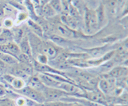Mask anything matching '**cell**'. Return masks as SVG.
<instances>
[{"instance_id":"16","label":"cell","mask_w":128,"mask_h":106,"mask_svg":"<svg viewBox=\"0 0 128 106\" xmlns=\"http://www.w3.org/2000/svg\"><path fill=\"white\" fill-rule=\"evenodd\" d=\"M5 65H15L18 63V61L16 57L11 56V55H9V54H6V53H2V55L0 58Z\"/></svg>"},{"instance_id":"24","label":"cell","mask_w":128,"mask_h":106,"mask_svg":"<svg viewBox=\"0 0 128 106\" xmlns=\"http://www.w3.org/2000/svg\"><path fill=\"white\" fill-rule=\"evenodd\" d=\"M5 15V7L2 4H0V19L4 17Z\"/></svg>"},{"instance_id":"29","label":"cell","mask_w":128,"mask_h":106,"mask_svg":"<svg viewBox=\"0 0 128 106\" xmlns=\"http://www.w3.org/2000/svg\"><path fill=\"white\" fill-rule=\"evenodd\" d=\"M114 106H127V104H114Z\"/></svg>"},{"instance_id":"13","label":"cell","mask_w":128,"mask_h":106,"mask_svg":"<svg viewBox=\"0 0 128 106\" xmlns=\"http://www.w3.org/2000/svg\"><path fill=\"white\" fill-rule=\"evenodd\" d=\"M14 41L13 34L11 32V30L2 28V30L0 34V45H4L6 43Z\"/></svg>"},{"instance_id":"11","label":"cell","mask_w":128,"mask_h":106,"mask_svg":"<svg viewBox=\"0 0 128 106\" xmlns=\"http://www.w3.org/2000/svg\"><path fill=\"white\" fill-rule=\"evenodd\" d=\"M57 14H56L55 11L53 10V8L50 6L49 3L41 6V9H40V13L38 14V16L39 17H42L45 19L47 18H54L55 16H57Z\"/></svg>"},{"instance_id":"26","label":"cell","mask_w":128,"mask_h":106,"mask_svg":"<svg viewBox=\"0 0 128 106\" xmlns=\"http://www.w3.org/2000/svg\"><path fill=\"white\" fill-rule=\"evenodd\" d=\"M6 94V89L5 87L2 86V85H0V97H2Z\"/></svg>"},{"instance_id":"15","label":"cell","mask_w":128,"mask_h":106,"mask_svg":"<svg viewBox=\"0 0 128 106\" xmlns=\"http://www.w3.org/2000/svg\"><path fill=\"white\" fill-rule=\"evenodd\" d=\"M49 39L51 42H53L54 44L57 45L58 46H61L62 44H66V43H67V42H68V39H66L65 38H62L56 34H51L49 36Z\"/></svg>"},{"instance_id":"10","label":"cell","mask_w":128,"mask_h":106,"mask_svg":"<svg viewBox=\"0 0 128 106\" xmlns=\"http://www.w3.org/2000/svg\"><path fill=\"white\" fill-rule=\"evenodd\" d=\"M27 26H29L30 30H31V32L33 33L34 35H36L38 38H43L44 37V31L42 28L41 27L39 24H38L35 21L32 20L31 18H29L27 20Z\"/></svg>"},{"instance_id":"23","label":"cell","mask_w":128,"mask_h":106,"mask_svg":"<svg viewBox=\"0 0 128 106\" xmlns=\"http://www.w3.org/2000/svg\"><path fill=\"white\" fill-rule=\"evenodd\" d=\"M2 24L4 26V27L6 29H11L14 27V22L12 20L11 18H6V19H4V21L2 22Z\"/></svg>"},{"instance_id":"7","label":"cell","mask_w":128,"mask_h":106,"mask_svg":"<svg viewBox=\"0 0 128 106\" xmlns=\"http://www.w3.org/2000/svg\"><path fill=\"white\" fill-rule=\"evenodd\" d=\"M60 22H61L63 25L67 26L72 30L78 31V19L75 18L74 17L70 16L66 13H62L61 14V18H60Z\"/></svg>"},{"instance_id":"12","label":"cell","mask_w":128,"mask_h":106,"mask_svg":"<svg viewBox=\"0 0 128 106\" xmlns=\"http://www.w3.org/2000/svg\"><path fill=\"white\" fill-rule=\"evenodd\" d=\"M94 11H95L96 18H97L98 28H101L102 24H104V22H105L106 13L103 3H100V4L98 5V6L96 8V10H94Z\"/></svg>"},{"instance_id":"31","label":"cell","mask_w":128,"mask_h":106,"mask_svg":"<svg viewBox=\"0 0 128 106\" xmlns=\"http://www.w3.org/2000/svg\"><path fill=\"white\" fill-rule=\"evenodd\" d=\"M33 106H44L43 104H38V103H36L35 105H34Z\"/></svg>"},{"instance_id":"8","label":"cell","mask_w":128,"mask_h":106,"mask_svg":"<svg viewBox=\"0 0 128 106\" xmlns=\"http://www.w3.org/2000/svg\"><path fill=\"white\" fill-rule=\"evenodd\" d=\"M18 46L22 53L26 54V55L30 57H33V50H32V47L27 35H24V37L21 39V41L18 42Z\"/></svg>"},{"instance_id":"18","label":"cell","mask_w":128,"mask_h":106,"mask_svg":"<svg viewBox=\"0 0 128 106\" xmlns=\"http://www.w3.org/2000/svg\"><path fill=\"white\" fill-rule=\"evenodd\" d=\"M12 34H13V38H14V42L16 43H18L21 41V39L24 37V31L21 29L18 28V27H13V30H11Z\"/></svg>"},{"instance_id":"32","label":"cell","mask_w":128,"mask_h":106,"mask_svg":"<svg viewBox=\"0 0 128 106\" xmlns=\"http://www.w3.org/2000/svg\"><path fill=\"white\" fill-rule=\"evenodd\" d=\"M2 1H5V2H10L11 0H2Z\"/></svg>"},{"instance_id":"9","label":"cell","mask_w":128,"mask_h":106,"mask_svg":"<svg viewBox=\"0 0 128 106\" xmlns=\"http://www.w3.org/2000/svg\"><path fill=\"white\" fill-rule=\"evenodd\" d=\"M26 85L30 86V87L33 88L38 91L42 93V91L46 86L44 85V84L42 82V81L39 79V77L37 76H31L29 77V79L26 81Z\"/></svg>"},{"instance_id":"30","label":"cell","mask_w":128,"mask_h":106,"mask_svg":"<svg viewBox=\"0 0 128 106\" xmlns=\"http://www.w3.org/2000/svg\"><path fill=\"white\" fill-rule=\"evenodd\" d=\"M13 1L18 2V3H20V4H22L23 2H24V0H13Z\"/></svg>"},{"instance_id":"27","label":"cell","mask_w":128,"mask_h":106,"mask_svg":"<svg viewBox=\"0 0 128 106\" xmlns=\"http://www.w3.org/2000/svg\"><path fill=\"white\" fill-rule=\"evenodd\" d=\"M49 2H50V0H39V5L42 6L44 5L47 4V3H49Z\"/></svg>"},{"instance_id":"34","label":"cell","mask_w":128,"mask_h":106,"mask_svg":"<svg viewBox=\"0 0 128 106\" xmlns=\"http://www.w3.org/2000/svg\"><path fill=\"white\" fill-rule=\"evenodd\" d=\"M2 27H0V34H1V32H2Z\"/></svg>"},{"instance_id":"1","label":"cell","mask_w":128,"mask_h":106,"mask_svg":"<svg viewBox=\"0 0 128 106\" xmlns=\"http://www.w3.org/2000/svg\"><path fill=\"white\" fill-rule=\"evenodd\" d=\"M18 93H20L22 97H25L28 99L33 101L38 104H44L46 102L43 94L30 86L26 85L22 89L18 90Z\"/></svg>"},{"instance_id":"33","label":"cell","mask_w":128,"mask_h":106,"mask_svg":"<svg viewBox=\"0 0 128 106\" xmlns=\"http://www.w3.org/2000/svg\"><path fill=\"white\" fill-rule=\"evenodd\" d=\"M2 53H2L1 51H0V58H1V57H2Z\"/></svg>"},{"instance_id":"37","label":"cell","mask_w":128,"mask_h":106,"mask_svg":"<svg viewBox=\"0 0 128 106\" xmlns=\"http://www.w3.org/2000/svg\"><path fill=\"white\" fill-rule=\"evenodd\" d=\"M98 106H105V105H98Z\"/></svg>"},{"instance_id":"36","label":"cell","mask_w":128,"mask_h":106,"mask_svg":"<svg viewBox=\"0 0 128 106\" xmlns=\"http://www.w3.org/2000/svg\"><path fill=\"white\" fill-rule=\"evenodd\" d=\"M109 106H114V105H110Z\"/></svg>"},{"instance_id":"3","label":"cell","mask_w":128,"mask_h":106,"mask_svg":"<svg viewBox=\"0 0 128 106\" xmlns=\"http://www.w3.org/2000/svg\"><path fill=\"white\" fill-rule=\"evenodd\" d=\"M53 30H54L53 34H56L66 39L78 38V31L70 30L65 25H63L61 22H60V23H54V25H53Z\"/></svg>"},{"instance_id":"2","label":"cell","mask_w":128,"mask_h":106,"mask_svg":"<svg viewBox=\"0 0 128 106\" xmlns=\"http://www.w3.org/2000/svg\"><path fill=\"white\" fill-rule=\"evenodd\" d=\"M42 93L43 94L46 102L59 101V100H61L62 97L69 95V94H67L66 92H64L63 90L60 89L50 88V87H46Z\"/></svg>"},{"instance_id":"17","label":"cell","mask_w":128,"mask_h":106,"mask_svg":"<svg viewBox=\"0 0 128 106\" xmlns=\"http://www.w3.org/2000/svg\"><path fill=\"white\" fill-rule=\"evenodd\" d=\"M49 4L57 14H62L63 13V7L61 0H50Z\"/></svg>"},{"instance_id":"19","label":"cell","mask_w":128,"mask_h":106,"mask_svg":"<svg viewBox=\"0 0 128 106\" xmlns=\"http://www.w3.org/2000/svg\"><path fill=\"white\" fill-rule=\"evenodd\" d=\"M10 85L14 89L19 90V89H22L23 87H25V86L26 85V81L25 80L22 79V78L14 77Z\"/></svg>"},{"instance_id":"5","label":"cell","mask_w":128,"mask_h":106,"mask_svg":"<svg viewBox=\"0 0 128 106\" xmlns=\"http://www.w3.org/2000/svg\"><path fill=\"white\" fill-rule=\"evenodd\" d=\"M0 51L3 53L9 54V55H11L16 58H18L19 54L21 53L18 44L14 41L10 42L4 45H0Z\"/></svg>"},{"instance_id":"14","label":"cell","mask_w":128,"mask_h":106,"mask_svg":"<svg viewBox=\"0 0 128 106\" xmlns=\"http://www.w3.org/2000/svg\"><path fill=\"white\" fill-rule=\"evenodd\" d=\"M105 10H108L110 14L115 15L118 11L117 0H106L105 3H103Z\"/></svg>"},{"instance_id":"20","label":"cell","mask_w":128,"mask_h":106,"mask_svg":"<svg viewBox=\"0 0 128 106\" xmlns=\"http://www.w3.org/2000/svg\"><path fill=\"white\" fill-rule=\"evenodd\" d=\"M28 19H29V18H28L27 12H26L25 10L20 11V12L18 13V16H17V19H16L15 23L17 25H18L19 23H22V22H25V21H27Z\"/></svg>"},{"instance_id":"22","label":"cell","mask_w":128,"mask_h":106,"mask_svg":"<svg viewBox=\"0 0 128 106\" xmlns=\"http://www.w3.org/2000/svg\"><path fill=\"white\" fill-rule=\"evenodd\" d=\"M0 106H16L14 101L9 99V98H5V99L0 100Z\"/></svg>"},{"instance_id":"21","label":"cell","mask_w":128,"mask_h":106,"mask_svg":"<svg viewBox=\"0 0 128 106\" xmlns=\"http://www.w3.org/2000/svg\"><path fill=\"white\" fill-rule=\"evenodd\" d=\"M36 61H38V63H41V64H45L47 65L48 64V61H49V59L48 57L43 53H38L37 55V57H36Z\"/></svg>"},{"instance_id":"4","label":"cell","mask_w":128,"mask_h":106,"mask_svg":"<svg viewBox=\"0 0 128 106\" xmlns=\"http://www.w3.org/2000/svg\"><path fill=\"white\" fill-rule=\"evenodd\" d=\"M40 50H42V52L40 53H43L48 57V59L54 60L57 58L59 55L58 46H56L53 42H43L41 44Z\"/></svg>"},{"instance_id":"25","label":"cell","mask_w":128,"mask_h":106,"mask_svg":"<svg viewBox=\"0 0 128 106\" xmlns=\"http://www.w3.org/2000/svg\"><path fill=\"white\" fill-rule=\"evenodd\" d=\"M10 3H11L12 6H15V5H14V4H16V2L13 1V0H11V1L10 2ZM19 4H20V3H18V2H17V5H19ZM17 8H18V9H19V10H20V11H24V10H23V9H24V8H23V6H22V5H21V6H17Z\"/></svg>"},{"instance_id":"6","label":"cell","mask_w":128,"mask_h":106,"mask_svg":"<svg viewBox=\"0 0 128 106\" xmlns=\"http://www.w3.org/2000/svg\"><path fill=\"white\" fill-rule=\"evenodd\" d=\"M128 70L127 67L124 65H117L114 66L110 70L107 72L106 75H108L105 78H114V79H118L124 77H127Z\"/></svg>"},{"instance_id":"35","label":"cell","mask_w":128,"mask_h":106,"mask_svg":"<svg viewBox=\"0 0 128 106\" xmlns=\"http://www.w3.org/2000/svg\"><path fill=\"white\" fill-rule=\"evenodd\" d=\"M82 1L84 2V1H86V2H88V1H90V0H82Z\"/></svg>"},{"instance_id":"28","label":"cell","mask_w":128,"mask_h":106,"mask_svg":"<svg viewBox=\"0 0 128 106\" xmlns=\"http://www.w3.org/2000/svg\"><path fill=\"white\" fill-rule=\"evenodd\" d=\"M70 106H83V105L80 103H78V102H72Z\"/></svg>"}]
</instances>
